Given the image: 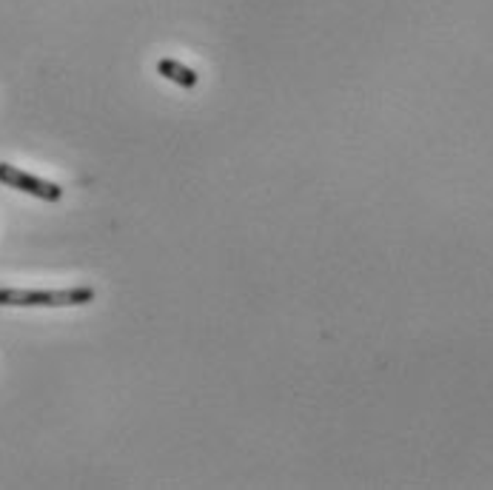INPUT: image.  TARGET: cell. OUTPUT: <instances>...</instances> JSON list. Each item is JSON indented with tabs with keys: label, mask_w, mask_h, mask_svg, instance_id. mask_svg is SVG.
Wrapping results in <instances>:
<instances>
[{
	"label": "cell",
	"mask_w": 493,
	"mask_h": 490,
	"mask_svg": "<svg viewBox=\"0 0 493 490\" xmlns=\"http://www.w3.org/2000/svg\"><path fill=\"white\" fill-rule=\"evenodd\" d=\"M94 288H57V291H29V288H0V308H74L89 305Z\"/></svg>",
	"instance_id": "obj_1"
},
{
	"label": "cell",
	"mask_w": 493,
	"mask_h": 490,
	"mask_svg": "<svg viewBox=\"0 0 493 490\" xmlns=\"http://www.w3.org/2000/svg\"><path fill=\"white\" fill-rule=\"evenodd\" d=\"M0 183L14 188V191L32 194V197L44 200V203H57L63 197V188L57 183L41 180V178H34V174L17 168V166H9V163H0Z\"/></svg>",
	"instance_id": "obj_2"
},
{
	"label": "cell",
	"mask_w": 493,
	"mask_h": 490,
	"mask_svg": "<svg viewBox=\"0 0 493 490\" xmlns=\"http://www.w3.org/2000/svg\"><path fill=\"white\" fill-rule=\"evenodd\" d=\"M157 74H163L166 81H171V83H177V86H183V89H194L197 81H200L194 69H188V66H183V63H177L174 57H163V61L157 63Z\"/></svg>",
	"instance_id": "obj_3"
}]
</instances>
